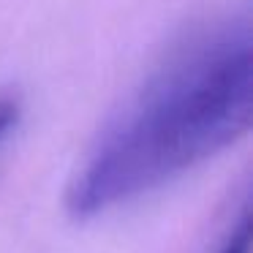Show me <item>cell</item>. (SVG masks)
<instances>
[{
	"label": "cell",
	"mask_w": 253,
	"mask_h": 253,
	"mask_svg": "<svg viewBox=\"0 0 253 253\" xmlns=\"http://www.w3.org/2000/svg\"><path fill=\"white\" fill-rule=\"evenodd\" d=\"M251 115V22L231 17L174 46L104 123L68 182V212L87 220L177 180L245 136Z\"/></svg>",
	"instance_id": "6da1fadb"
},
{
	"label": "cell",
	"mask_w": 253,
	"mask_h": 253,
	"mask_svg": "<svg viewBox=\"0 0 253 253\" xmlns=\"http://www.w3.org/2000/svg\"><path fill=\"white\" fill-rule=\"evenodd\" d=\"M212 253H251V204L248 199H242V204L237 207V215L229 220Z\"/></svg>",
	"instance_id": "7a4b0ae2"
},
{
	"label": "cell",
	"mask_w": 253,
	"mask_h": 253,
	"mask_svg": "<svg viewBox=\"0 0 253 253\" xmlns=\"http://www.w3.org/2000/svg\"><path fill=\"white\" fill-rule=\"evenodd\" d=\"M19 120V104L14 95H0V144L8 139V133L17 128Z\"/></svg>",
	"instance_id": "3957f363"
}]
</instances>
